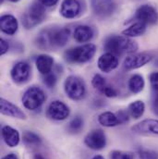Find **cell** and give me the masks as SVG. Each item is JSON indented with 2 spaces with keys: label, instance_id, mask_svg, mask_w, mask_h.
Segmentation results:
<instances>
[{
  "label": "cell",
  "instance_id": "1",
  "mask_svg": "<svg viewBox=\"0 0 158 159\" xmlns=\"http://www.w3.org/2000/svg\"><path fill=\"white\" fill-rule=\"evenodd\" d=\"M105 49L116 56L123 54H132L138 50V44L136 42L126 36L112 35L105 42Z\"/></svg>",
  "mask_w": 158,
  "mask_h": 159
},
{
  "label": "cell",
  "instance_id": "2",
  "mask_svg": "<svg viewBox=\"0 0 158 159\" xmlns=\"http://www.w3.org/2000/svg\"><path fill=\"white\" fill-rule=\"evenodd\" d=\"M96 52V46L93 43H84L67 50L64 53L65 59L70 63H86L90 61Z\"/></svg>",
  "mask_w": 158,
  "mask_h": 159
},
{
  "label": "cell",
  "instance_id": "3",
  "mask_svg": "<svg viewBox=\"0 0 158 159\" xmlns=\"http://www.w3.org/2000/svg\"><path fill=\"white\" fill-rule=\"evenodd\" d=\"M45 7L40 2H34L22 16V24L26 29L37 26L45 19Z\"/></svg>",
  "mask_w": 158,
  "mask_h": 159
},
{
  "label": "cell",
  "instance_id": "4",
  "mask_svg": "<svg viewBox=\"0 0 158 159\" xmlns=\"http://www.w3.org/2000/svg\"><path fill=\"white\" fill-rule=\"evenodd\" d=\"M23 107L28 110H36L45 102L46 96L43 91L38 86H32L28 88L22 96Z\"/></svg>",
  "mask_w": 158,
  "mask_h": 159
},
{
  "label": "cell",
  "instance_id": "5",
  "mask_svg": "<svg viewBox=\"0 0 158 159\" xmlns=\"http://www.w3.org/2000/svg\"><path fill=\"white\" fill-rule=\"evenodd\" d=\"M64 90L67 95L74 101L82 99L86 93V86L83 80L74 75H70L66 79Z\"/></svg>",
  "mask_w": 158,
  "mask_h": 159
},
{
  "label": "cell",
  "instance_id": "6",
  "mask_svg": "<svg viewBox=\"0 0 158 159\" xmlns=\"http://www.w3.org/2000/svg\"><path fill=\"white\" fill-rule=\"evenodd\" d=\"M70 114V107L60 100L52 101L49 104L46 110V115L49 119L57 120V121L68 119Z\"/></svg>",
  "mask_w": 158,
  "mask_h": 159
},
{
  "label": "cell",
  "instance_id": "7",
  "mask_svg": "<svg viewBox=\"0 0 158 159\" xmlns=\"http://www.w3.org/2000/svg\"><path fill=\"white\" fill-rule=\"evenodd\" d=\"M84 143L92 150L99 151L106 147V137L102 129H96L89 132L84 138Z\"/></svg>",
  "mask_w": 158,
  "mask_h": 159
},
{
  "label": "cell",
  "instance_id": "8",
  "mask_svg": "<svg viewBox=\"0 0 158 159\" xmlns=\"http://www.w3.org/2000/svg\"><path fill=\"white\" fill-rule=\"evenodd\" d=\"M91 5L94 14L101 18L111 16L117 8L115 0H91Z\"/></svg>",
  "mask_w": 158,
  "mask_h": 159
},
{
  "label": "cell",
  "instance_id": "9",
  "mask_svg": "<svg viewBox=\"0 0 158 159\" xmlns=\"http://www.w3.org/2000/svg\"><path fill=\"white\" fill-rule=\"evenodd\" d=\"M135 19L146 25H153L157 23L158 12L153 6L142 5L137 9Z\"/></svg>",
  "mask_w": 158,
  "mask_h": 159
},
{
  "label": "cell",
  "instance_id": "10",
  "mask_svg": "<svg viewBox=\"0 0 158 159\" xmlns=\"http://www.w3.org/2000/svg\"><path fill=\"white\" fill-rule=\"evenodd\" d=\"M153 58V56L149 53H139L127 57L123 62V66L126 70H136L143 67L149 63Z\"/></svg>",
  "mask_w": 158,
  "mask_h": 159
},
{
  "label": "cell",
  "instance_id": "11",
  "mask_svg": "<svg viewBox=\"0 0 158 159\" xmlns=\"http://www.w3.org/2000/svg\"><path fill=\"white\" fill-rule=\"evenodd\" d=\"M47 34L52 48L66 45L70 38V30L67 28L47 29Z\"/></svg>",
  "mask_w": 158,
  "mask_h": 159
},
{
  "label": "cell",
  "instance_id": "12",
  "mask_svg": "<svg viewBox=\"0 0 158 159\" xmlns=\"http://www.w3.org/2000/svg\"><path fill=\"white\" fill-rule=\"evenodd\" d=\"M31 74V67L27 62L20 61L16 63L10 71L11 79L16 83H24L26 82Z\"/></svg>",
  "mask_w": 158,
  "mask_h": 159
},
{
  "label": "cell",
  "instance_id": "13",
  "mask_svg": "<svg viewBox=\"0 0 158 159\" xmlns=\"http://www.w3.org/2000/svg\"><path fill=\"white\" fill-rule=\"evenodd\" d=\"M98 69L106 73H109L119 67V58L116 55L106 52L100 56L97 61Z\"/></svg>",
  "mask_w": 158,
  "mask_h": 159
},
{
  "label": "cell",
  "instance_id": "14",
  "mask_svg": "<svg viewBox=\"0 0 158 159\" xmlns=\"http://www.w3.org/2000/svg\"><path fill=\"white\" fill-rule=\"evenodd\" d=\"M131 130L138 134H153L158 135L157 119H144L131 127Z\"/></svg>",
  "mask_w": 158,
  "mask_h": 159
},
{
  "label": "cell",
  "instance_id": "15",
  "mask_svg": "<svg viewBox=\"0 0 158 159\" xmlns=\"http://www.w3.org/2000/svg\"><path fill=\"white\" fill-rule=\"evenodd\" d=\"M0 112L4 116L11 117L18 119H26L25 113L16 105L12 104L11 102L1 98L0 99Z\"/></svg>",
  "mask_w": 158,
  "mask_h": 159
},
{
  "label": "cell",
  "instance_id": "16",
  "mask_svg": "<svg viewBox=\"0 0 158 159\" xmlns=\"http://www.w3.org/2000/svg\"><path fill=\"white\" fill-rule=\"evenodd\" d=\"M81 10V6L78 0H63L60 7V14L65 19L76 18Z\"/></svg>",
  "mask_w": 158,
  "mask_h": 159
},
{
  "label": "cell",
  "instance_id": "17",
  "mask_svg": "<svg viewBox=\"0 0 158 159\" xmlns=\"http://www.w3.org/2000/svg\"><path fill=\"white\" fill-rule=\"evenodd\" d=\"M19 28L18 20L10 14H5L0 19V29L2 33L7 35H13Z\"/></svg>",
  "mask_w": 158,
  "mask_h": 159
},
{
  "label": "cell",
  "instance_id": "18",
  "mask_svg": "<svg viewBox=\"0 0 158 159\" xmlns=\"http://www.w3.org/2000/svg\"><path fill=\"white\" fill-rule=\"evenodd\" d=\"M1 133H2V138L7 146L16 147L20 143V136L16 129L10 126H4L1 129Z\"/></svg>",
  "mask_w": 158,
  "mask_h": 159
},
{
  "label": "cell",
  "instance_id": "19",
  "mask_svg": "<svg viewBox=\"0 0 158 159\" xmlns=\"http://www.w3.org/2000/svg\"><path fill=\"white\" fill-rule=\"evenodd\" d=\"M35 65L42 75H46L52 71L54 66V58L49 55L42 54L36 57Z\"/></svg>",
  "mask_w": 158,
  "mask_h": 159
},
{
  "label": "cell",
  "instance_id": "20",
  "mask_svg": "<svg viewBox=\"0 0 158 159\" xmlns=\"http://www.w3.org/2000/svg\"><path fill=\"white\" fill-rule=\"evenodd\" d=\"M73 36L78 43H87L93 37V31L88 25H79L75 28Z\"/></svg>",
  "mask_w": 158,
  "mask_h": 159
},
{
  "label": "cell",
  "instance_id": "21",
  "mask_svg": "<svg viewBox=\"0 0 158 159\" xmlns=\"http://www.w3.org/2000/svg\"><path fill=\"white\" fill-rule=\"evenodd\" d=\"M98 122L102 126L107 127V128L116 127V126L121 124L118 115L115 113H112L110 111H106V112H103L102 114H100L98 117Z\"/></svg>",
  "mask_w": 158,
  "mask_h": 159
},
{
  "label": "cell",
  "instance_id": "22",
  "mask_svg": "<svg viewBox=\"0 0 158 159\" xmlns=\"http://www.w3.org/2000/svg\"><path fill=\"white\" fill-rule=\"evenodd\" d=\"M147 25L141 22V21H136L133 24H131L129 27L125 29L122 32V34L126 37H138L142 35L145 31H146Z\"/></svg>",
  "mask_w": 158,
  "mask_h": 159
},
{
  "label": "cell",
  "instance_id": "23",
  "mask_svg": "<svg viewBox=\"0 0 158 159\" xmlns=\"http://www.w3.org/2000/svg\"><path fill=\"white\" fill-rule=\"evenodd\" d=\"M145 82L144 79L142 75L140 74H134L130 77V79L129 80V89L131 93H141L143 88H144Z\"/></svg>",
  "mask_w": 158,
  "mask_h": 159
},
{
  "label": "cell",
  "instance_id": "24",
  "mask_svg": "<svg viewBox=\"0 0 158 159\" xmlns=\"http://www.w3.org/2000/svg\"><path fill=\"white\" fill-rule=\"evenodd\" d=\"M129 114L134 119H139L145 111V105L142 101L137 100L129 104Z\"/></svg>",
  "mask_w": 158,
  "mask_h": 159
},
{
  "label": "cell",
  "instance_id": "25",
  "mask_svg": "<svg viewBox=\"0 0 158 159\" xmlns=\"http://www.w3.org/2000/svg\"><path fill=\"white\" fill-rule=\"evenodd\" d=\"M23 142L28 145L39 146L42 144V139L33 131H25L23 133Z\"/></svg>",
  "mask_w": 158,
  "mask_h": 159
},
{
  "label": "cell",
  "instance_id": "26",
  "mask_svg": "<svg viewBox=\"0 0 158 159\" xmlns=\"http://www.w3.org/2000/svg\"><path fill=\"white\" fill-rule=\"evenodd\" d=\"M83 128V119L81 117L77 116L72 119L68 125V130L70 133H79Z\"/></svg>",
  "mask_w": 158,
  "mask_h": 159
},
{
  "label": "cell",
  "instance_id": "27",
  "mask_svg": "<svg viewBox=\"0 0 158 159\" xmlns=\"http://www.w3.org/2000/svg\"><path fill=\"white\" fill-rule=\"evenodd\" d=\"M92 85H93L96 90H98V91L101 93L102 90H103L107 84H106V79H105L102 75H100V74H95V75L93 76V80H92Z\"/></svg>",
  "mask_w": 158,
  "mask_h": 159
},
{
  "label": "cell",
  "instance_id": "28",
  "mask_svg": "<svg viewBox=\"0 0 158 159\" xmlns=\"http://www.w3.org/2000/svg\"><path fill=\"white\" fill-rule=\"evenodd\" d=\"M140 159H158V152L154 150L142 149L139 151Z\"/></svg>",
  "mask_w": 158,
  "mask_h": 159
},
{
  "label": "cell",
  "instance_id": "29",
  "mask_svg": "<svg viewBox=\"0 0 158 159\" xmlns=\"http://www.w3.org/2000/svg\"><path fill=\"white\" fill-rule=\"evenodd\" d=\"M111 159H134V156L132 153L129 152H123V151H113L110 153Z\"/></svg>",
  "mask_w": 158,
  "mask_h": 159
},
{
  "label": "cell",
  "instance_id": "30",
  "mask_svg": "<svg viewBox=\"0 0 158 159\" xmlns=\"http://www.w3.org/2000/svg\"><path fill=\"white\" fill-rule=\"evenodd\" d=\"M57 82V78L56 76V74L50 72L46 75H44V78H43V83L48 87V88H53L56 86Z\"/></svg>",
  "mask_w": 158,
  "mask_h": 159
},
{
  "label": "cell",
  "instance_id": "31",
  "mask_svg": "<svg viewBox=\"0 0 158 159\" xmlns=\"http://www.w3.org/2000/svg\"><path fill=\"white\" fill-rule=\"evenodd\" d=\"M101 93H102L104 95H106V97H109V98L116 97V96L118 95L117 91H116L113 87H111V86H109V85H106V86L102 90Z\"/></svg>",
  "mask_w": 158,
  "mask_h": 159
},
{
  "label": "cell",
  "instance_id": "32",
  "mask_svg": "<svg viewBox=\"0 0 158 159\" xmlns=\"http://www.w3.org/2000/svg\"><path fill=\"white\" fill-rule=\"evenodd\" d=\"M9 50V44L8 43L5 39L1 38L0 39V55L4 56L5 54H7Z\"/></svg>",
  "mask_w": 158,
  "mask_h": 159
},
{
  "label": "cell",
  "instance_id": "33",
  "mask_svg": "<svg viewBox=\"0 0 158 159\" xmlns=\"http://www.w3.org/2000/svg\"><path fill=\"white\" fill-rule=\"evenodd\" d=\"M150 82L154 90L158 92V72H153L150 75Z\"/></svg>",
  "mask_w": 158,
  "mask_h": 159
},
{
  "label": "cell",
  "instance_id": "34",
  "mask_svg": "<svg viewBox=\"0 0 158 159\" xmlns=\"http://www.w3.org/2000/svg\"><path fill=\"white\" fill-rule=\"evenodd\" d=\"M117 115H118V117H119L121 124H124V123H126V122L129 121V113H128V112H126V111H124V110H120V111H119V112L117 113Z\"/></svg>",
  "mask_w": 158,
  "mask_h": 159
},
{
  "label": "cell",
  "instance_id": "35",
  "mask_svg": "<svg viewBox=\"0 0 158 159\" xmlns=\"http://www.w3.org/2000/svg\"><path fill=\"white\" fill-rule=\"evenodd\" d=\"M43 6H44L45 7H50L53 6H56L58 2V0H38Z\"/></svg>",
  "mask_w": 158,
  "mask_h": 159
},
{
  "label": "cell",
  "instance_id": "36",
  "mask_svg": "<svg viewBox=\"0 0 158 159\" xmlns=\"http://www.w3.org/2000/svg\"><path fill=\"white\" fill-rule=\"evenodd\" d=\"M152 108H153V111L156 115L158 116V94H156L154 99H153V102H152Z\"/></svg>",
  "mask_w": 158,
  "mask_h": 159
},
{
  "label": "cell",
  "instance_id": "37",
  "mask_svg": "<svg viewBox=\"0 0 158 159\" xmlns=\"http://www.w3.org/2000/svg\"><path fill=\"white\" fill-rule=\"evenodd\" d=\"M2 159H19V158H18L17 155H15V154H13V153H10V154L6 155V156H5V157H4Z\"/></svg>",
  "mask_w": 158,
  "mask_h": 159
},
{
  "label": "cell",
  "instance_id": "38",
  "mask_svg": "<svg viewBox=\"0 0 158 159\" xmlns=\"http://www.w3.org/2000/svg\"><path fill=\"white\" fill-rule=\"evenodd\" d=\"M34 159H47L44 156H43L42 154H39V153H37V154H35L34 156Z\"/></svg>",
  "mask_w": 158,
  "mask_h": 159
},
{
  "label": "cell",
  "instance_id": "39",
  "mask_svg": "<svg viewBox=\"0 0 158 159\" xmlns=\"http://www.w3.org/2000/svg\"><path fill=\"white\" fill-rule=\"evenodd\" d=\"M92 159H105L102 156H95V157H93Z\"/></svg>",
  "mask_w": 158,
  "mask_h": 159
},
{
  "label": "cell",
  "instance_id": "40",
  "mask_svg": "<svg viewBox=\"0 0 158 159\" xmlns=\"http://www.w3.org/2000/svg\"><path fill=\"white\" fill-rule=\"evenodd\" d=\"M3 1V0H2ZM7 1H9V2H12V3H16V2H19L20 0H7Z\"/></svg>",
  "mask_w": 158,
  "mask_h": 159
}]
</instances>
